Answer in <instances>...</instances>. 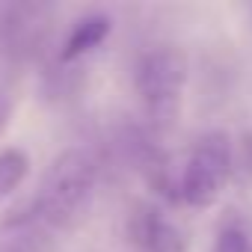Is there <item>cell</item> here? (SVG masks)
Segmentation results:
<instances>
[{
	"label": "cell",
	"mask_w": 252,
	"mask_h": 252,
	"mask_svg": "<svg viewBox=\"0 0 252 252\" xmlns=\"http://www.w3.org/2000/svg\"><path fill=\"white\" fill-rule=\"evenodd\" d=\"M27 172H30V158L24 149L18 146L0 149V199L12 196L21 187V181L27 178Z\"/></svg>",
	"instance_id": "obj_6"
},
{
	"label": "cell",
	"mask_w": 252,
	"mask_h": 252,
	"mask_svg": "<svg viewBox=\"0 0 252 252\" xmlns=\"http://www.w3.org/2000/svg\"><path fill=\"white\" fill-rule=\"evenodd\" d=\"M128 237L143 252H184L181 231L152 202L134 205V211L128 217Z\"/></svg>",
	"instance_id": "obj_4"
},
{
	"label": "cell",
	"mask_w": 252,
	"mask_h": 252,
	"mask_svg": "<svg viewBox=\"0 0 252 252\" xmlns=\"http://www.w3.org/2000/svg\"><path fill=\"white\" fill-rule=\"evenodd\" d=\"M110 27H113L110 18H107V15H98V12L80 18V21L71 27V33L65 36L63 51H60V60H63V63H71V60L89 54L92 48H98V45L110 36Z\"/></svg>",
	"instance_id": "obj_5"
},
{
	"label": "cell",
	"mask_w": 252,
	"mask_h": 252,
	"mask_svg": "<svg viewBox=\"0 0 252 252\" xmlns=\"http://www.w3.org/2000/svg\"><path fill=\"white\" fill-rule=\"evenodd\" d=\"M228 175H231V143L222 131H208L196 140L184 163L178 196L193 208H208L220 199Z\"/></svg>",
	"instance_id": "obj_3"
},
{
	"label": "cell",
	"mask_w": 252,
	"mask_h": 252,
	"mask_svg": "<svg viewBox=\"0 0 252 252\" xmlns=\"http://www.w3.org/2000/svg\"><path fill=\"white\" fill-rule=\"evenodd\" d=\"M184 80H187V60L181 51L155 48V51L140 57L137 71H134V83H137V95H140L152 122L169 125L175 119Z\"/></svg>",
	"instance_id": "obj_2"
},
{
	"label": "cell",
	"mask_w": 252,
	"mask_h": 252,
	"mask_svg": "<svg viewBox=\"0 0 252 252\" xmlns=\"http://www.w3.org/2000/svg\"><path fill=\"white\" fill-rule=\"evenodd\" d=\"M95 193V160L83 149H68L54 158L48 166L39 193L33 199V214L54 225V228H68L74 225Z\"/></svg>",
	"instance_id": "obj_1"
},
{
	"label": "cell",
	"mask_w": 252,
	"mask_h": 252,
	"mask_svg": "<svg viewBox=\"0 0 252 252\" xmlns=\"http://www.w3.org/2000/svg\"><path fill=\"white\" fill-rule=\"evenodd\" d=\"M211 252H249V243H246V234L240 228H225L217 234L214 240V249Z\"/></svg>",
	"instance_id": "obj_7"
}]
</instances>
